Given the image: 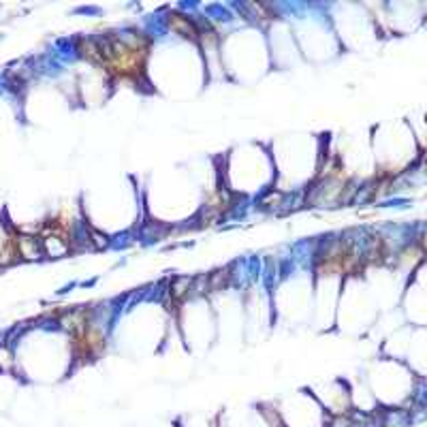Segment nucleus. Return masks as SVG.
<instances>
[{"mask_svg":"<svg viewBox=\"0 0 427 427\" xmlns=\"http://www.w3.org/2000/svg\"><path fill=\"white\" fill-rule=\"evenodd\" d=\"M171 28L176 32H180L182 36H186V38H192V41H195V38L199 36V30L195 28V24L190 22L188 17H182V15H171Z\"/></svg>","mask_w":427,"mask_h":427,"instance_id":"1","label":"nucleus"}]
</instances>
